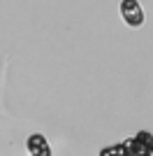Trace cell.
Instances as JSON below:
<instances>
[{"instance_id":"obj_1","label":"cell","mask_w":153,"mask_h":156,"mask_svg":"<svg viewBox=\"0 0 153 156\" xmlns=\"http://www.w3.org/2000/svg\"><path fill=\"white\" fill-rule=\"evenodd\" d=\"M123 149H125V156H153V135L141 130L134 137L123 140Z\"/></svg>"},{"instance_id":"obj_4","label":"cell","mask_w":153,"mask_h":156,"mask_svg":"<svg viewBox=\"0 0 153 156\" xmlns=\"http://www.w3.org/2000/svg\"><path fill=\"white\" fill-rule=\"evenodd\" d=\"M100 156H125V149H123V142L121 144H111L107 149H102Z\"/></svg>"},{"instance_id":"obj_3","label":"cell","mask_w":153,"mask_h":156,"mask_svg":"<svg viewBox=\"0 0 153 156\" xmlns=\"http://www.w3.org/2000/svg\"><path fill=\"white\" fill-rule=\"evenodd\" d=\"M25 147H28V154H30V156H51L49 140H46L42 133H32V135H28Z\"/></svg>"},{"instance_id":"obj_2","label":"cell","mask_w":153,"mask_h":156,"mask_svg":"<svg viewBox=\"0 0 153 156\" xmlns=\"http://www.w3.org/2000/svg\"><path fill=\"white\" fill-rule=\"evenodd\" d=\"M118 12H121L125 26H130V28H141L144 26L146 14H144V7L139 5V0H121Z\"/></svg>"}]
</instances>
